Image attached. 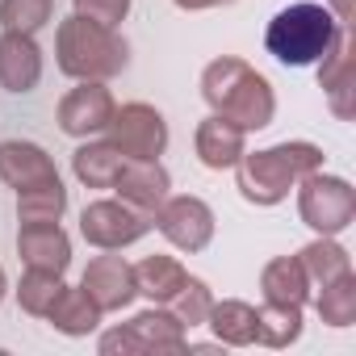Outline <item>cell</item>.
<instances>
[{
  "mask_svg": "<svg viewBox=\"0 0 356 356\" xmlns=\"http://www.w3.org/2000/svg\"><path fill=\"white\" fill-rule=\"evenodd\" d=\"M323 163H327V155L314 143H277V147L239 155L235 185H239V197L252 206H281L289 197V189H298L302 176L318 172Z\"/></svg>",
  "mask_w": 356,
  "mask_h": 356,
  "instance_id": "cell-2",
  "label": "cell"
},
{
  "mask_svg": "<svg viewBox=\"0 0 356 356\" xmlns=\"http://www.w3.org/2000/svg\"><path fill=\"white\" fill-rule=\"evenodd\" d=\"M63 293V273H47V268H26L22 285H17V306L34 318H47V310L55 306V298Z\"/></svg>",
  "mask_w": 356,
  "mask_h": 356,
  "instance_id": "cell-27",
  "label": "cell"
},
{
  "mask_svg": "<svg viewBox=\"0 0 356 356\" xmlns=\"http://www.w3.org/2000/svg\"><path fill=\"white\" fill-rule=\"evenodd\" d=\"M80 289L88 293V302L101 310V314H113V310H126L134 298H138V285H134V264H126L122 256H97L88 260L84 277H80Z\"/></svg>",
  "mask_w": 356,
  "mask_h": 356,
  "instance_id": "cell-10",
  "label": "cell"
},
{
  "mask_svg": "<svg viewBox=\"0 0 356 356\" xmlns=\"http://www.w3.org/2000/svg\"><path fill=\"white\" fill-rule=\"evenodd\" d=\"M327 9H331V17H335L339 26L352 30V0H327Z\"/></svg>",
  "mask_w": 356,
  "mask_h": 356,
  "instance_id": "cell-33",
  "label": "cell"
},
{
  "mask_svg": "<svg viewBox=\"0 0 356 356\" xmlns=\"http://www.w3.org/2000/svg\"><path fill=\"white\" fill-rule=\"evenodd\" d=\"M5 289H9V277H5V268H0V302H5Z\"/></svg>",
  "mask_w": 356,
  "mask_h": 356,
  "instance_id": "cell-34",
  "label": "cell"
},
{
  "mask_svg": "<svg viewBox=\"0 0 356 356\" xmlns=\"http://www.w3.org/2000/svg\"><path fill=\"white\" fill-rule=\"evenodd\" d=\"M105 138L122 155H130V159H159L168 151V138L172 134H168V122H163V113L155 105L130 101V105H118L113 109V118L105 126Z\"/></svg>",
  "mask_w": 356,
  "mask_h": 356,
  "instance_id": "cell-8",
  "label": "cell"
},
{
  "mask_svg": "<svg viewBox=\"0 0 356 356\" xmlns=\"http://www.w3.org/2000/svg\"><path fill=\"white\" fill-rule=\"evenodd\" d=\"M72 9H76L80 17L97 22V26L118 30V26L126 22V13H130V0H72Z\"/></svg>",
  "mask_w": 356,
  "mask_h": 356,
  "instance_id": "cell-30",
  "label": "cell"
},
{
  "mask_svg": "<svg viewBox=\"0 0 356 356\" xmlns=\"http://www.w3.org/2000/svg\"><path fill=\"white\" fill-rule=\"evenodd\" d=\"M298 339H302V306L264 302L256 310V343H264V348H289Z\"/></svg>",
  "mask_w": 356,
  "mask_h": 356,
  "instance_id": "cell-24",
  "label": "cell"
},
{
  "mask_svg": "<svg viewBox=\"0 0 356 356\" xmlns=\"http://www.w3.org/2000/svg\"><path fill=\"white\" fill-rule=\"evenodd\" d=\"M210 306H214V293H210V285L202 281V277H189L185 285H181V293H176L172 302H168V310L185 323V331H193V327H206V314H210Z\"/></svg>",
  "mask_w": 356,
  "mask_h": 356,
  "instance_id": "cell-29",
  "label": "cell"
},
{
  "mask_svg": "<svg viewBox=\"0 0 356 356\" xmlns=\"http://www.w3.org/2000/svg\"><path fill=\"white\" fill-rule=\"evenodd\" d=\"M193 147H197L202 168L222 172V168H235V163H239V155L248 151V130H239L235 122H227V118L210 113L206 122H197Z\"/></svg>",
  "mask_w": 356,
  "mask_h": 356,
  "instance_id": "cell-16",
  "label": "cell"
},
{
  "mask_svg": "<svg viewBox=\"0 0 356 356\" xmlns=\"http://www.w3.org/2000/svg\"><path fill=\"white\" fill-rule=\"evenodd\" d=\"M348 26H339L331 17L327 5H314V0H298V5H285L268 30H264V51L281 63V67H310L318 63L343 34Z\"/></svg>",
  "mask_w": 356,
  "mask_h": 356,
  "instance_id": "cell-3",
  "label": "cell"
},
{
  "mask_svg": "<svg viewBox=\"0 0 356 356\" xmlns=\"http://www.w3.org/2000/svg\"><path fill=\"white\" fill-rule=\"evenodd\" d=\"M97 348H101V356H143V352H147V348H143V339L134 335V327H130V323H122V327L105 331Z\"/></svg>",
  "mask_w": 356,
  "mask_h": 356,
  "instance_id": "cell-31",
  "label": "cell"
},
{
  "mask_svg": "<svg viewBox=\"0 0 356 356\" xmlns=\"http://www.w3.org/2000/svg\"><path fill=\"white\" fill-rule=\"evenodd\" d=\"M298 260H302V268H306V277H310V289H323V285H331L335 277L352 273V256H348L343 243H335V235L310 239V243L298 252Z\"/></svg>",
  "mask_w": 356,
  "mask_h": 356,
  "instance_id": "cell-23",
  "label": "cell"
},
{
  "mask_svg": "<svg viewBox=\"0 0 356 356\" xmlns=\"http://www.w3.org/2000/svg\"><path fill=\"white\" fill-rule=\"evenodd\" d=\"M17 256L26 260V268L67 273V264H72V235L59 222H22Z\"/></svg>",
  "mask_w": 356,
  "mask_h": 356,
  "instance_id": "cell-14",
  "label": "cell"
},
{
  "mask_svg": "<svg viewBox=\"0 0 356 356\" xmlns=\"http://www.w3.org/2000/svg\"><path fill=\"white\" fill-rule=\"evenodd\" d=\"M151 231V214L126 206L122 197H101L80 210V235L97 252H122Z\"/></svg>",
  "mask_w": 356,
  "mask_h": 356,
  "instance_id": "cell-6",
  "label": "cell"
},
{
  "mask_svg": "<svg viewBox=\"0 0 356 356\" xmlns=\"http://www.w3.org/2000/svg\"><path fill=\"white\" fill-rule=\"evenodd\" d=\"M67 214V189H63V176L34 189L17 193V222H59Z\"/></svg>",
  "mask_w": 356,
  "mask_h": 356,
  "instance_id": "cell-25",
  "label": "cell"
},
{
  "mask_svg": "<svg viewBox=\"0 0 356 356\" xmlns=\"http://www.w3.org/2000/svg\"><path fill=\"white\" fill-rule=\"evenodd\" d=\"M55 63L67 80H113L118 72H126L130 47L118 30L72 13L55 30Z\"/></svg>",
  "mask_w": 356,
  "mask_h": 356,
  "instance_id": "cell-4",
  "label": "cell"
},
{
  "mask_svg": "<svg viewBox=\"0 0 356 356\" xmlns=\"http://www.w3.org/2000/svg\"><path fill=\"white\" fill-rule=\"evenodd\" d=\"M206 327L214 331V339L222 348H252L256 343V306L239 302V298H222L210 306Z\"/></svg>",
  "mask_w": 356,
  "mask_h": 356,
  "instance_id": "cell-19",
  "label": "cell"
},
{
  "mask_svg": "<svg viewBox=\"0 0 356 356\" xmlns=\"http://www.w3.org/2000/svg\"><path fill=\"white\" fill-rule=\"evenodd\" d=\"M118 101L113 92L105 88V80H76V88L59 101L55 109V122L67 138H92V134H105L109 118H113Z\"/></svg>",
  "mask_w": 356,
  "mask_h": 356,
  "instance_id": "cell-9",
  "label": "cell"
},
{
  "mask_svg": "<svg viewBox=\"0 0 356 356\" xmlns=\"http://www.w3.org/2000/svg\"><path fill=\"white\" fill-rule=\"evenodd\" d=\"M42 80V47L34 34L5 30L0 34V88L5 92H34Z\"/></svg>",
  "mask_w": 356,
  "mask_h": 356,
  "instance_id": "cell-13",
  "label": "cell"
},
{
  "mask_svg": "<svg viewBox=\"0 0 356 356\" xmlns=\"http://www.w3.org/2000/svg\"><path fill=\"white\" fill-rule=\"evenodd\" d=\"M260 289H264V302H277V306H306L310 302V277H306L298 256L268 260L260 273Z\"/></svg>",
  "mask_w": 356,
  "mask_h": 356,
  "instance_id": "cell-17",
  "label": "cell"
},
{
  "mask_svg": "<svg viewBox=\"0 0 356 356\" xmlns=\"http://www.w3.org/2000/svg\"><path fill=\"white\" fill-rule=\"evenodd\" d=\"M314 310L327 327H352L356 323V273H343L331 285H323L314 298Z\"/></svg>",
  "mask_w": 356,
  "mask_h": 356,
  "instance_id": "cell-26",
  "label": "cell"
},
{
  "mask_svg": "<svg viewBox=\"0 0 356 356\" xmlns=\"http://www.w3.org/2000/svg\"><path fill=\"white\" fill-rule=\"evenodd\" d=\"M126 206L143 210V214H155V206L172 193V176L159 159H130L122 163V172L113 176V185H109Z\"/></svg>",
  "mask_w": 356,
  "mask_h": 356,
  "instance_id": "cell-11",
  "label": "cell"
},
{
  "mask_svg": "<svg viewBox=\"0 0 356 356\" xmlns=\"http://www.w3.org/2000/svg\"><path fill=\"white\" fill-rule=\"evenodd\" d=\"M0 181L22 193V189L59 181V168H55V159H51L38 143L9 138V143H0Z\"/></svg>",
  "mask_w": 356,
  "mask_h": 356,
  "instance_id": "cell-15",
  "label": "cell"
},
{
  "mask_svg": "<svg viewBox=\"0 0 356 356\" xmlns=\"http://www.w3.org/2000/svg\"><path fill=\"white\" fill-rule=\"evenodd\" d=\"M101 318H105V314L88 302V293H84L80 285H76V289H72V285H63V293H59V298H55V306L47 310V323H51L59 335H72V339L92 335V331L101 327Z\"/></svg>",
  "mask_w": 356,
  "mask_h": 356,
  "instance_id": "cell-20",
  "label": "cell"
},
{
  "mask_svg": "<svg viewBox=\"0 0 356 356\" xmlns=\"http://www.w3.org/2000/svg\"><path fill=\"white\" fill-rule=\"evenodd\" d=\"M318 88L327 92V105L339 122L356 118V72H352V30L339 34V42L318 59Z\"/></svg>",
  "mask_w": 356,
  "mask_h": 356,
  "instance_id": "cell-12",
  "label": "cell"
},
{
  "mask_svg": "<svg viewBox=\"0 0 356 356\" xmlns=\"http://www.w3.org/2000/svg\"><path fill=\"white\" fill-rule=\"evenodd\" d=\"M122 163H126V155H122L109 138H101V143H80L76 155H72L76 181L88 185V189H109L113 176L122 172Z\"/></svg>",
  "mask_w": 356,
  "mask_h": 356,
  "instance_id": "cell-21",
  "label": "cell"
},
{
  "mask_svg": "<svg viewBox=\"0 0 356 356\" xmlns=\"http://www.w3.org/2000/svg\"><path fill=\"white\" fill-rule=\"evenodd\" d=\"M130 327H134V335L143 339V348H147V352H185V348H189L185 323L176 318L168 306H151V310L134 314V318H130Z\"/></svg>",
  "mask_w": 356,
  "mask_h": 356,
  "instance_id": "cell-22",
  "label": "cell"
},
{
  "mask_svg": "<svg viewBox=\"0 0 356 356\" xmlns=\"http://www.w3.org/2000/svg\"><path fill=\"white\" fill-rule=\"evenodd\" d=\"M151 227H155L176 252L197 256V252H206L210 239H214V210H210L202 197H193V193H176V197L168 193V197L155 206Z\"/></svg>",
  "mask_w": 356,
  "mask_h": 356,
  "instance_id": "cell-7",
  "label": "cell"
},
{
  "mask_svg": "<svg viewBox=\"0 0 356 356\" xmlns=\"http://www.w3.org/2000/svg\"><path fill=\"white\" fill-rule=\"evenodd\" d=\"M189 281V268L176 260V256H147L134 264V285L143 298H151V306H168L181 285Z\"/></svg>",
  "mask_w": 356,
  "mask_h": 356,
  "instance_id": "cell-18",
  "label": "cell"
},
{
  "mask_svg": "<svg viewBox=\"0 0 356 356\" xmlns=\"http://www.w3.org/2000/svg\"><path fill=\"white\" fill-rule=\"evenodd\" d=\"M298 214L314 235H343L356 218V189L318 168L298 181Z\"/></svg>",
  "mask_w": 356,
  "mask_h": 356,
  "instance_id": "cell-5",
  "label": "cell"
},
{
  "mask_svg": "<svg viewBox=\"0 0 356 356\" xmlns=\"http://www.w3.org/2000/svg\"><path fill=\"white\" fill-rule=\"evenodd\" d=\"M202 97L210 105V113L235 122L239 130H264L277 118V92L273 84L235 55H222L214 63H206L202 72Z\"/></svg>",
  "mask_w": 356,
  "mask_h": 356,
  "instance_id": "cell-1",
  "label": "cell"
},
{
  "mask_svg": "<svg viewBox=\"0 0 356 356\" xmlns=\"http://www.w3.org/2000/svg\"><path fill=\"white\" fill-rule=\"evenodd\" d=\"M176 9L185 13H206V9H222V5H235V0H172Z\"/></svg>",
  "mask_w": 356,
  "mask_h": 356,
  "instance_id": "cell-32",
  "label": "cell"
},
{
  "mask_svg": "<svg viewBox=\"0 0 356 356\" xmlns=\"http://www.w3.org/2000/svg\"><path fill=\"white\" fill-rule=\"evenodd\" d=\"M55 17V0H0V30L38 34Z\"/></svg>",
  "mask_w": 356,
  "mask_h": 356,
  "instance_id": "cell-28",
  "label": "cell"
}]
</instances>
